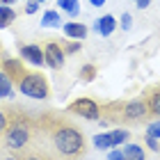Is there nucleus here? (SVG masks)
<instances>
[{
	"label": "nucleus",
	"instance_id": "nucleus-1",
	"mask_svg": "<svg viewBox=\"0 0 160 160\" xmlns=\"http://www.w3.org/2000/svg\"><path fill=\"white\" fill-rule=\"evenodd\" d=\"M39 135L50 144V151L62 160H80L87 153V140L73 121H69L62 112H43L37 117Z\"/></svg>",
	"mask_w": 160,
	"mask_h": 160
},
{
	"label": "nucleus",
	"instance_id": "nucleus-2",
	"mask_svg": "<svg viewBox=\"0 0 160 160\" xmlns=\"http://www.w3.org/2000/svg\"><path fill=\"white\" fill-rule=\"evenodd\" d=\"M7 128L2 133V144L9 153H23L28 147H32L39 135L37 119L30 117L23 110H9L7 112Z\"/></svg>",
	"mask_w": 160,
	"mask_h": 160
},
{
	"label": "nucleus",
	"instance_id": "nucleus-3",
	"mask_svg": "<svg viewBox=\"0 0 160 160\" xmlns=\"http://www.w3.org/2000/svg\"><path fill=\"white\" fill-rule=\"evenodd\" d=\"M18 89L21 94H25V96L30 98H50V87H48V80L43 78L41 73H37V71H25L23 78L18 80Z\"/></svg>",
	"mask_w": 160,
	"mask_h": 160
},
{
	"label": "nucleus",
	"instance_id": "nucleus-4",
	"mask_svg": "<svg viewBox=\"0 0 160 160\" xmlns=\"http://www.w3.org/2000/svg\"><path fill=\"white\" fill-rule=\"evenodd\" d=\"M69 112L71 114H78V117H85L89 121H98L101 119V108L94 98H76L73 103L69 105Z\"/></svg>",
	"mask_w": 160,
	"mask_h": 160
},
{
	"label": "nucleus",
	"instance_id": "nucleus-5",
	"mask_svg": "<svg viewBox=\"0 0 160 160\" xmlns=\"http://www.w3.org/2000/svg\"><path fill=\"white\" fill-rule=\"evenodd\" d=\"M64 50L60 46V41H48L46 46H43V64H48L50 69L60 71L64 67Z\"/></svg>",
	"mask_w": 160,
	"mask_h": 160
},
{
	"label": "nucleus",
	"instance_id": "nucleus-6",
	"mask_svg": "<svg viewBox=\"0 0 160 160\" xmlns=\"http://www.w3.org/2000/svg\"><path fill=\"white\" fill-rule=\"evenodd\" d=\"M2 69H5V76L12 80V85H16L18 80L23 78V73L28 71L21 60H12V57H5L2 60Z\"/></svg>",
	"mask_w": 160,
	"mask_h": 160
},
{
	"label": "nucleus",
	"instance_id": "nucleus-7",
	"mask_svg": "<svg viewBox=\"0 0 160 160\" xmlns=\"http://www.w3.org/2000/svg\"><path fill=\"white\" fill-rule=\"evenodd\" d=\"M21 160H62V158H57L53 151H48L46 147L32 144V147H28L23 153H21Z\"/></svg>",
	"mask_w": 160,
	"mask_h": 160
},
{
	"label": "nucleus",
	"instance_id": "nucleus-8",
	"mask_svg": "<svg viewBox=\"0 0 160 160\" xmlns=\"http://www.w3.org/2000/svg\"><path fill=\"white\" fill-rule=\"evenodd\" d=\"M21 55H23V60H28L34 67L43 64V48H39L37 43H23L21 46Z\"/></svg>",
	"mask_w": 160,
	"mask_h": 160
},
{
	"label": "nucleus",
	"instance_id": "nucleus-9",
	"mask_svg": "<svg viewBox=\"0 0 160 160\" xmlns=\"http://www.w3.org/2000/svg\"><path fill=\"white\" fill-rule=\"evenodd\" d=\"M144 101H147V108H149V117H160V87H151L144 94Z\"/></svg>",
	"mask_w": 160,
	"mask_h": 160
},
{
	"label": "nucleus",
	"instance_id": "nucleus-10",
	"mask_svg": "<svg viewBox=\"0 0 160 160\" xmlns=\"http://www.w3.org/2000/svg\"><path fill=\"white\" fill-rule=\"evenodd\" d=\"M94 28H96V32H98V34H103V37H110L112 30L117 28V21H114V16H110V14H108V16L98 18Z\"/></svg>",
	"mask_w": 160,
	"mask_h": 160
},
{
	"label": "nucleus",
	"instance_id": "nucleus-11",
	"mask_svg": "<svg viewBox=\"0 0 160 160\" xmlns=\"http://www.w3.org/2000/svg\"><path fill=\"white\" fill-rule=\"evenodd\" d=\"M64 32H67V37H71V39H85L87 37L85 23H67L64 25Z\"/></svg>",
	"mask_w": 160,
	"mask_h": 160
},
{
	"label": "nucleus",
	"instance_id": "nucleus-12",
	"mask_svg": "<svg viewBox=\"0 0 160 160\" xmlns=\"http://www.w3.org/2000/svg\"><path fill=\"white\" fill-rule=\"evenodd\" d=\"M14 18H16V12H14L12 5H2L0 7V30H2V28H9L14 23Z\"/></svg>",
	"mask_w": 160,
	"mask_h": 160
},
{
	"label": "nucleus",
	"instance_id": "nucleus-13",
	"mask_svg": "<svg viewBox=\"0 0 160 160\" xmlns=\"http://www.w3.org/2000/svg\"><path fill=\"white\" fill-rule=\"evenodd\" d=\"M41 25H43V28H60V25H62L60 12H55V9H48V12L41 16Z\"/></svg>",
	"mask_w": 160,
	"mask_h": 160
},
{
	"label": "nucleus",
	"instance_id": "nucleus-14",
	"mask_svg": "<svg viewBox=\"0 0 160 160\" xmlns=\"http://www.w3.org/2000/svg\"><path fill=\"white\" fill-rule=\"evenodd\" d=\"M121 153L126 160H144V149L137 147V144H126Z\"/></svg>",
	"mask_w": 160,
	"mask_h": 160
},
{
	"label": "nucleus",
	"instance_id": "nucleus-15",
	"mask_svg": "<svg viewBox=\"0 0 160 160\" xmlns=\"http://www.w3.org/2000/svg\"><path fill=\"white\" fill-rule=\"evenodd\" d=\"M94 147L96 149H112V133H98L94 135Z\"/></svg>",
	"mask_w": 160,
	"mask_h": 160
},
{
	"label": "nucleus",
	"instance_id": "nucleus-16",
	"mask_svg": "<svg viewBox=\"0 0 160 160\" xmlns=\"http://www.w3.org/2000/svg\"><path fill=\"white\" fill-rule=\"evenodd\" d=\"M57 7H60V9H64L67 14H71V16L80 14V5H78V0H57Z\"/></svg>",
	"mask_w": 160,
	"mask_h": 160
},
{
	"label": "nucleus",
	"instance_id": "nucleus-17",
	"mask_svg": "<svg viewBox=\"0 0 160 160\" xmlns=\"http://www.w3.org/2000/svg\"><path fill=\"white\" fill-rule=\"evenodd\" d=\"M7 96H12V80L5 73H0V98H7Z\"/></svg>",
	"mask_w": 160,
	"mask_h": 160
},
{
	"label": "nucleus",
	"instance_id": "nucleus-18",
	"mask_svg": "<svg viewBox=\"0 0 160 160\" xmlns=\"http://www.w3.org/2000/svg\"><path fill=\"white\" fill-rule=\"evenodd\" d=\"M128 140V130H112V147H119V144H123Z\"/></svg>",
	"mask_w": 160,
	"mask_h": 160
},
{
	"label": "nucleus",
	"instance_id": "nucleus-19",
	"mask_svg": "<svg viewBox=\"0 0 160 160\" xmlns=\"http://www.w3.org/2000/svg\"><path fill=\"white\" fill-rule=\"evenodd\" d=\"M60 46H62V50H64V55H76L78 50H80V43H78V41H69V43L62 41Z\"/></svg>",
	"mask_w": 160,
	"mask_h": 160
},
{
	"label": "nucleus",
	"instance_id": "nucleus-20",
	"mask_svg": "<svg viewBox=\"0 0 160 160\" xmlns=\"http://www.w3.org/2000/svg\"><path fill=\"white\" fill-rule=\"evenodd\" d=\"M147 135H149V137H153V140H158V137H160V121H153V123H149V128H147Z\"/></svg>",
	"mask_w": 160,
	"mask_h": 160
},
{
	"label": "nucleus",
	"instance_id": "nucleus-21",
	"mask_svg": "<svg viewBox=\"0 0 160 160\" xmlns=\"http://www.w3.org/2000/svg\"><path fill=\"white\" fill-rule=\"evenodd\" d=\"M94 76H96V71H94V67H82V71H80V78L82 80H94Z\"/></svg>",
	"mask_w": 160,
	"mask_h": 160
},
{
	"label": "nucleus",
	"instance_id": "nucleus-22",
	"mask_svg": "<svg viewBox=\"0 0 160 160\" xmlns=\"http://www.w3.org/2000/svg\"><path fill=\"white\" fill-rule=\"evenodd\" d=\"M39 5H41L39 0H30V2L25 5V14H28V16H32V14H34V12L39 9Z\"/></svg>",
	"mask_w": 160,
	"mask_h": 160
},
{
	"label": "nucleus",
	"instance_id": "nucleus-23",
	"mask_svg": "<svg viewBox=\"0 0 160 160\" xmlns=\"http://www.w3.org/2000/svg\"><path fill=\"white\" fill-rule=\"evenodd\" d=\"M7 121H9V117H7V112H5V110H0V135L5 133V128H7Z\"/></svg>",
	"mask_w": 160,
	"mask_h": 160
},
{
	"label": "nucleus",
	"instance_id": "nucleus-24",
	"mask_svg": "<svg viewBox=\"0 0 160 160\" xmlns=\"http://www.w3.org/2000/svg\"><path fill=\"white\" fill-rule=\"evenodd\" d=\"M108 160H126V158H123V153H121L119 149H114V151L108 153Z\"/></svg>",
	"mask_w": 160,
	"mask_h": 160
},
{
	"label": "nucleus",
	"instance_id": "nucleus-25",
	"mask_svg": "<svg viewBox=\"0 0 160 160\" xmlns=\"http://www.w3.org/2000/svg\"><path fill=\"white\" fill-rule=\"evenodd\" d=\"M130 23H133L130 14H123V16H121V28H123V30H130Z\"/></svg>",
	"mask_w": 160,
	"mask_h": 160
},
{
	"label": "nucleus",
	"instance_id": "nucleus-26",
	"mask_svg": "<svg viewBox=\"0 0 160 160\" xmlns=\"http://www.w3.org/2000/svg\"><path fill=\"white\" fill-rule=\"evenodd\" d=\"M144 140H147V147H149L151 151H158V149H160V144H158V142L153 140V137H149V135H147Z\"/></svg>",
	"mask_w": 160,
	"mask_h": 160
},
{
	"label": "nucleus",
	"instance_id": "nucleus-27",
	"mask_svg": "<svg viewBox=\"0 0 160 160\" xmlns=\"http://www.w3.org/2000/svg\"><path fill=\"white\" fill-rule=\"evenodd\" d=\"M135 2H137V7H140V9H147L151 0H135Z\"/></svg>",
	"mask_w": 160,
	"mask_h": 160
},
{
	"label": "nucleus",
	"instance_id": "nucleus-28",
	"mask_svg": "<svg viewBox=\"0 0 160 160\" xmlns=\"http://www.w3.org/2000/svg\"><path fill=\"white\" fill-rule=\"evenodd\" d=\"M89 5H92V7H103L105 0H89Z\"/></svg>",
	"mask_w": 160,
	"mask_h": 160
},
{
	"label": "nucleus",
	"instance_id": "nucleus-29",
	"mask_svg": "<svg viewBox=\"0 0 160 160\" xmlns=\"http://www.w3.org/2000/svg\"><path fill=\"white\" fill-rule=\"evenodd\" d=\"M2 160H21V153H9L7 158H2Z\"/></svg>",
	"mask_w": 160,
	"mask_h": 160
},
{
	"label": "nucleus",
	"instance_id": "nucleus-30",
	"mask_svg": "<svg viewBox=\"0 0 160 160\" xmlns=\"http://www.w3.org/2000/svg\"><path fill=\"white\" fill-rule=\"evenodd\" d=\"M0 2H2V5H14L16 0H0Z\"/></svg>",
	"mask_w": 160,
	"mask_h": 160
},
{
	"label": "nucleus",
	"instance_id": "nucleus-31",
	"mask_svg": "<svg viewBox=\"0 0 160 160\" xmlns=\"http://www.w3.org/2000/svg\"><path fill=\"white\" fill-rule=\"evenodd\" d=\"M39 2H43V0H39Z\"/></svg>",
	"mask_w": 160,
	"mask_h": 160
}]
</instances>
